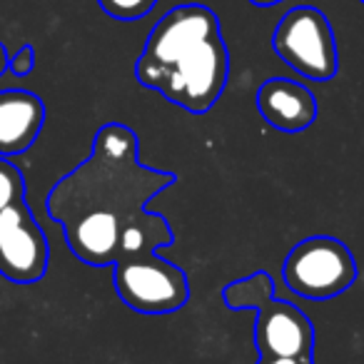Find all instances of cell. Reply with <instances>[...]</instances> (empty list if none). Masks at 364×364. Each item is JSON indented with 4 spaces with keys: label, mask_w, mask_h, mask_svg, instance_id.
<instances>
[{
    "label": "cell",
    "mask_w": 364,
    "mask_h": 364,
    "mask_svg": "<svg viewBox=\"0 0 364 364\" xmlns=\"http://www.w3.org/2000/svg\"><path fill=\"white\" fill-rule=\"evenodd\" d=\"M257 364H314L312 359H297V357H259Z\"/></svg>",
    "instance_id": "obj_14"
},
{
    "label": "cell",
    "mask_w": 364,
    "mask_h": 364,
    "mask_svg": "<svg viewBox=\"0 0 364 364\" xmlns=\"http://www.w3.org/2000/svg\"><path fill=\"white\" fill-rule=\"evenodd\" d=\"M46 125V105L36 92H0V157L23 155Z\"/></svg>",
    "instance_id": "obj_9"
},
{
    "label": "cell",
    "mask_w": 364,
    "mask_h": 364,
    "mask_svg": "<svg viewBox=\"0 0 364 364\" xmlns=\"http://www.w3.org/2000/svg\"><path fill=\"white\" fill-rule=\"evenodd\" d=\"M33 48H23V50H18L16 55L11 58V65H8V70L13 73V75L23 77L28 75V73L33 70Z\"/></svg>",
    "instance_id": "obj_13"
},
{
    "label": "cell",
    "mask_w": 364,
    "mask_h": 364,
    "mask_svg": "<svg viewBox=\"0 0 364 364\" xmlns=\"http://www.w3.org/2000/svg\"><path fill=\"white\" fill-rule=\"evenodd\" d=\"M50 245L26 198L0 210V274L16 284H33L46 277Z\"/></svg>",
    "instance_id": "obj_6"
},
{
    "label": "cell",
    "mask_w": 364,
    "mask_h": 364,
    "mask_svg": "<svg viewBox=\"0 0 364 364\" xmlns=\"http://www.w3.org/2000/svg\"><path fill=\"white\" fill-rule=\"evenodd\" d=\"M175 180L172 172L140 165L135 132L107 122L95 132L92 155L48 195V215L63 225L73 255L90 267L145 257L175 240L170 223L145 210Z\"/></svg>",
    "instance_id": "obj_1"
},
{
    "label": "cell",
    "mask_w": 364,
    "mask_h": 364,
    "mask_svg": "<svg viewBox=\"0 0 364 364\" xmlns=\"http://www.w3.org/2000/svg\"><path fill=\"white\" fill-rule=\"evenodd\" d=\"M284 284L304 299H332L357 279V259L337 237L314 235L292 247L282 267Z\"/></svg>",
    "instance_id": "obj_3"
},
{
    "label": "cell",
    "mask_w": 364,
    "mask_h": 364,
    "mask_svg": "<svg viewBox=\"0 0 364 364\" xmlns=\"http://www.w3.org/2000/svg\"><path fill=\"white\" fill-rule=\"evenodd\" d=\"M257 112L279 132H304L317 120V97L302 82L287 77H269L259 85Z\"/></svg>",
    "instance_id": "obj_8"
},
{
    "label": "cell",
    "mask_w": 364,
    "mask_h": 364,
    "mask_svg": "<svg viewBox=\"0 0 364 364\" xmlns=\"http://www.w3.org/2000/svg\"><path fill=\"white\" fill-rule=\"evenodd\" d=\"M26 198V177L8 157H0V210Z\"/></svg>",
    "instance_id": "obj_11"
},
{
    "label": "cell",
    "mask_w": 364,
    "mask_h": 364,
    "mask_svg": "<svg viewBox=\"0 0 364 364\" xmlns=\"http://www.w3.org/2000/svg\"><path fill=\"white\" fill-rule=\"evenodd\" d=\"M255 312V347L259 357L312 359L314 327L299 307L284 299H264Z\"/></svg>",
    "instance_id": "obj_7"
},
{
    "label": "cell",
    "mask_w": 364,
    "mask_h": 364,
    "mask_svg": "<svg viewBox=\"0 0 364 364\" xmlns=\"http://www.w3.org/2000/svg\"><path fill=\"white\" fill-rule=\"evenodd\" d=\"M255 6H274V3H282V0H250Z\"/></svg>",
    "instance_id": "obj_16"
},
{
    "label": "cell",
    "mask_w": 364,
    "mask_h": 364,
    "mask_svg": "<svg viewBox=\"0 0 364 364\" xmlns=\"http://www.w3.org/2000/svg\"><path fill=\"white\" fill-rule=\"evenodd\" d=\"M97 3L115 21H137L155 8L157 0H97Z\"/></svg>",
    "instance_id": "obj_12"
},
{
    "label": "cell",
    "mask_w": 364,
    "mask_h": 364,
    "mask_svg": "<svg viewBox=\"0 0 364 364\" xmlns=\"http://www.w3.org/2000/svg\"><path fill=\"white\" fill-rule=\"evenodd\" d=\"M274 297V279L269 277V272L259 269L242 279H235L223 289V299L230 309H255L259 302Z\"/></svg>",
    "instance_id": "obj_10"
},
{
    "label": "cell",
    "mask_w": 364,
    "mask_h": 364,
    "mask_svg": "<svg viewBox=\"0 0 364 364\" xmlns=\"http://www.w3.org/2000/svg\"><path fill=\"white\" fill-rule=\"evenodd\" d=\"M8 65H11V55H8V50H6V46L0 43V75L8 70Z\"/></svg>",
    "instance_id": "obj_15"
},
{
    "label": "cell",
    "mask_w": 364,
    "mask_h": 364,
    "mask_svg": "<svg viewBox=\"0 0 364 364\" xmlns=\"http://www.w3.org/2000/svg\"><path fill=\"white\" fill-rule=\"evenodd\" d=\"M112 282L117 297L142 314H172L190 299V279L185 269L157 252L115 262Z\"/></svg>",
    "instance_id": "obj_5"
},
{
    "label": "cell",
    "mask_w": 364,
    "mask_h": 364,
    "mask_svg": "<svg viewBox=\"0 0 364 364\" xmlns=\"http://www.w3.org/2000/svg\"><path fill=\"white\" fill-rule=\"evenodd\" d=\"M230 55L218 18L205 6H177L152 28L135 63L140 85L182 110L203 115L228 85Z\"/></svg>",
    "instance_id": "obj_2"
},
{
    "label": "cell",
    "mask_w": 364,
    "mask_h": 364,
    "mask_svg": "<svg viewBox=\"0 0 364 364\" xmlns=\"http://www.w3.org/2000/svg\"><path fill=\"white\" fill-rule=\"evenodd\" d=\"M362 3H364V0H362Z\"/></svg>",
    "instance_id": "obj_17"
},
{
    "label": "cell",
    "mask_w": 364,
    "mask_h": 364,
    "mask_svg": "<svg viewBox=\"0 0 364 364\" xmlns=\"http://www.w3.org/2000/svg\"><path fill=\"white\" fill-rule=\"evenodd\" d=\"M272 48L294 73L307 80H332L337 75V43L327 16L312 6L284 13L272 36Z\"/></svg>",
    "instance_id": "obj_4"
}]
</instances>
